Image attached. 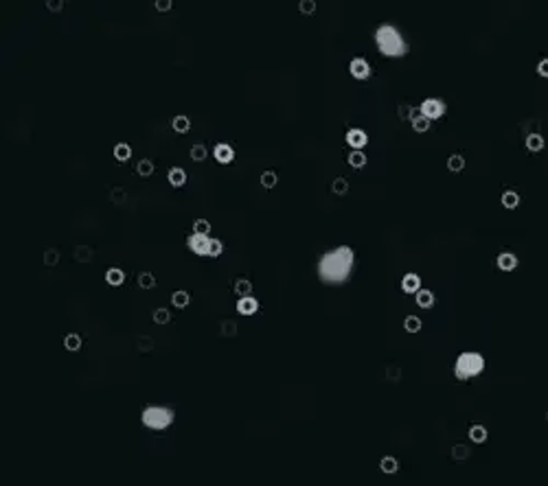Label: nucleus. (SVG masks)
Segmentation results:
<instances>
[{
	"mask_svg": "<svg viewBox=\"0 0 548 486\" xmlns=\"http://www.w3.org/2000/svg\"><path fill=\"white\" fill-rule=\"evenodd\" d=\"M355 265V252L349 245H338V248L325 252L318 261V276L327 285H340L349 281Z\"/></svg>",
	"mask_w": 548,
	"mask_h": 486,
	"instance_id": "nucleus-1",
	"label": "nucleus"
},
{
	"mask_svg": "<svg viewBox=\"0 0 548 486\" xmlns=\"http://www.w3.org/2000/svg\"><path fill=\"white\" fill-rule=\"evenodd\" d=\"M375 46L386 57H404L408 55V42L401 35V31L393 24H380L375 31Z\"/></svg>",
	"mask_w": 548,
	"mask_h": 486,
	"instance_id": "nucleus-2",
	"label": "nucleus"
},
{
	"mask_svg": "<svg viewBox=\"0 0 548 486\" xmlns=\"http://www.w3.org/2000/svg\"><path fill=\"white\" fill-rule=\"evenodd\" d=\"M485 370V357L476 350H465L460 352L454 362V377L458 381H470V379L478 377Z\"/></svg>",
	"mask_w": 548,
	"mask_h": 486,
	"instance_id": "nucleus-3",
	"label": "nucleus"
},
{
	"mask_svg": "<svg viewBox=\"0 0 548 486\" xmlns=\"http://www.w3.org/2000/svg\"><path fill=\"white\" fill-rule=\"evenodd\" d=\"M174 410L171 408H164V405H149V408L143 410L141 414V421L147 429H154V431H162L174 425Z\"/></svg>",
	"mask_w": 548,
	"mask_h": 486,
	"instance_id": "nucleus-4",
	"label": "nucleus"
},
{
	"mask_svg": "<svg viewBox=\"0 0 548 486\" xmlns=\"http://www.w3.org/2000/svg\"><path fill=\"white\" fill-rule=\"evenodd\" d=\"M187 245L193 254L206 256V258H217L224 252V243L220 239H213L210 235H195V232H191L187 237Z\"/></svg>",
	"mask_w": 548,
	"mask_h": 486,
	"instance_id": "nucleus-5",
	"label": "nucleus"
},
{
	"mask_svg": "<svg viewBox=\"0 0 548 486\" xmlns=\"http://www.w3.org/2000/svg\"><path fill=\"white\" fill-rule=\"evenodd\" d=\"M419 112H421V116H426L428 121H439V118H443L445 116V112H447V103L443 101V99H437V97H428L424 103L419 105Z\"/></svg>",
	"mask_w": 548,
	"mask_h": 486,
	"instance_id": "nucleus-6",
	"label": "nucleus"
},
{
	"mask_svg": "<svg viewBox=\"0 0 548 486\" xmlns=\"http://www.w3.org/2000/svg\"><path fill=\"white\" fill-rule=\"evenodd\" d=\"M349 72H351V77L358 79V81H366V79L373 75V68L364 57H353L351 62H349Z\"/></svg>",
	"mask_w": 548,
	"mask_h": 486,
	"instance_id": "nucleus-7",
	"label": "nucleus"
},
{
	"mask_svg": "<svg viewBox=\"0 0 548 486\" xmlns=\"http://www.w3.org/2000/svg\"><path fill=\"white\" fill-rule=\"evenodd\" d=\"M347 145L351 149H358V151H362L368 145V134L364 129H360V127H351L347 131Z\"/></svg>",
	"mask_w": 548,
	"mask_h": 486,
	"instance_id": "nucleus-8",
	"label": "nucleus"
},
{
	"mask_svg": "<svg viewBox=\"0 0 548 486\" xmlns=\"http://www.w3.org/2000/svg\"><path fill=\"white\" fill-rule=\"evenodd\" d=\"M213 158L220 164H230L235 160V149H233V145H228V143H217L215 147H213Z\"/></svg>",
	"mask_w": 548,
	"mask_h": 486,
	"instance_id": "nucleus-9",
	"label": "nucleus"
},
{
	"mask_svg": "<svg viewBox=\"0 0 548 486\" xmlns=\"http://www.w3.org/2000/svg\"><path fill=\"white\" fill-rule=\"evenodd\" d=\"M235 309H237V314L239 316H255L257 311H259V300H257L255 296L239 298L237 304H235Z\"/></svg>",
	"mask_w": 548,
	"mask_h": 486,
	"instance_id": "nucleus-10",
	"label": "nucleus"
},
{
	"mask_svg": "<svg viewBox=\"0 0 548 486\" xmlns=\"http://www.w3.org/2000/svg\"><path fill=\"white\" fill-rule=\"evenodd\" d=\"M419 289H421V276L417 272L404 274V278H401V291H404V294H417Z\"/></svg>",
	"mask_w": 548,
	"mask_h": 486,
	"instance_id": "nucleus-11",
	"label": "nucleus"
},
{
	"mask_svg": "<svg viewBox=\"0 0 548 486\" xmlns=\"http://www.w3.org/2000/svg\"><path fill=\"white\" fill-rule=\"evenodd\" d=\"M518 256L513 254V252H500V254L496 256V265H498V270L500 272H513L518 268Z\"/></svg>",
	"mask_w": 548,
	"mask_h": 486,
	"instance_id": "nucleus-12",
	"label": "nucleus"
},
{
	"mask_svg": "<svg viewBox=\"0 0 548 486\" xmlns=\"http://www.w3.org/2000/svg\"><path fill=\"white\" fill-rule=\"evenodd\" d=\"M167 180L174 189H182V186L187 184V171H184L182 166H171L167 171Z\"/></svg>",
	"mask_w": 548,
	"mask_h": 486,
	"instance_id": "nucleus-13",
	"label": "nucleus"
},
{
	"mask_svg": "<svg viewBox=\"0 0 548 486\" xmlns=\"http://www.w3.org/2000/svg\"><path fill=\"white\" fill-rule=\"evenodd\" d=\"M414 300H417V307H421V309H432L434 302H437V296H434L432 289H424V287H421L417 294H414Z\"/></svg>",
	"mask_w": 548,
	"mask_h": 486,
	"instance_id": "nucleus-14",
	"label": "nucleus"
},
{
	"mask_svg": "<svg viewBox=\"0 0 548 486\" xmlns=\"http://www.w3.org/2000/svg\"><path fill=\"white\" fill-rule=\"evenodd\" d=\"M520 202H522V197H520V193L518 191H504L502 195H500V204H502V208H507V210H516L518 206H520Z\"/></svg>",
	"mask_w": 548,
	"mask_h": 486,
	"instance_id": "nucleus-15",
	"label": "nucleus"
},
{
	"mask_svg": "<svg viewBox=\"0 0 548 486\" xmlns=\"http://www.w3.org/2000/svg\"><path fill=\"white\" fill-rule=\"evenodd\" d=\"M524 145H526V149L531 151V154H539V151H544V147H546V141H544V136L542 134H529L526 136V141H524Z\"/></svg>",
	"mask_w": 548,
	"mask_h": 486,
	"instance_id": "nucleus-16",
	"label": "nucleus"
},
{
	"mask_svg": "<svg viewBox=\"0 0 548 486\" xmlns=\"http://www.w3.org/2000/svg\"><path fill=\"white\" fill-rule=\"evenodd\" d=\"M105 283H108L110 287H121L125 283V272L121 268H110L105 272Z\"/></svg>",
	"mask_w": 548,
	"mask_h": 486,
	"instance_id": "nucleus-17",
	"label": "nucleus"
},
{
	"mask_svg": "<svg viewBox=\"0 0 548 486\" xmlns=\"http://www.w3.org/2000/svg\"><path fill=\"white\" fill-rule=\"evenodd\" d=\"M467 436H470L472 443L483 445V443H487V438H489V431H487L485 425H472L470 431H467Z\"/></svg>",
	"mask_w": 548,
	"mask_h": 486,
	"instance_id": "nucleus-18",
	"label": "nucleus"
},
{
	"mask_svg": "<svg viewBox=\"0 0 548 486\" xmlns=\"http://www.w3.org/2000/svg\"><path fill=\"white\" fill-rule=\"evenodd\" d=\"M380 471L386 475H395L399 471V460L395 456H384L380 460Z\"/></svg>",
	"mask_w": 548,
	"mask_h": 486,
	"instance_id": "nucleus-19",
	"label": "nucleus"
},
{
	"mask_svg": "<svg viewBox=\"0 0 548 486\" xmlns=\"http://www.w3.org/2000/svg\"><path fill=\"white\" fill-rule=\"evenodd\" d=\"M347 162H349V166H353V169H364L366 162H368V156L364 154V151L351 149V154L347 156Z\"/></svg>",
	"mask_w": 548,
	"mask_h": 486,
	"instance_id": "nucleus-20",
	"label": "nucleus"
},
{
	"mask_svg": "<svg viewBox=\"0 0 548 486\" xmlns=\"http://www.w3.org/2000/svg\"><path fill=\"white\" fill-rule=\"evenodd\" d=\"M189 302H191V294L187 289H178L171 294V304H174L176 309H187Z\"/></svg>",
	"mask_w": 548,
	"mask_h": 486,
	"instance_id": "nucleus-21",
	"label": "nucleus"
},
{
	"mask_svg": "<svg viewBox=\"0 0 548 486\" xmlns=\"http://www.w3.org/2000/svg\"><path fill=\"white\" fill-rule=\"evenodd\" d=\"M233 291H235V296H239V298L252 296V283H250L248 278H237L233 285Z\"/></svg>",
	"mask_w": 548,
	"mask_h": 486,
	"instance_id": "nucleus-22",
	"label": "nucleus"
},
{
	"mask_svg": "<svg viewBox=\"0 0 548 486\" xmlns=\"http://www.w3.org/2000/svg\"><path fill=\"white\" fill-rule=\"evenodd\" d=\"M171 127H174V131H178V134H187L191 129V118L187 114H178L171 118Z\"/></svg>",
	"mask_w": 548,
	"mask_h": 486,
	"instance_id": "nucleus-23",
	"label": "nucleus"
},
{
	"mask_svg": "<svg viewBox=\"0 0 548 486\" xmlns=\"http://www.w3.org/2000/svg\"><path fill=\"white\" fill-rule=\"evenodd\" d=\"M81 344H83V339L79 333H68V335L64 337V348L68 350V352H77V350H81Z\"/></svg>",
	"mask_w": 548,
	"mask_h": 486,
	"instance_id": "nucleus-24",
	"label": "nucleus"
},
{
	"mask_svg": "<svg viewBox=\"0 0 548 486\" xmlns=\"http://www.w3.org/2000/svg\"><path fill=\"white\" fill-rule=\"evenodd\" d=\"M447 171L450 173H460L465 169V156H460V154H452L450 158H447Z\"/></svg>",
	"mask_w": 548,
	"mask_h": 486,
	"instance_id": "nucleus-25",
	"label": "nucleus"
},
{
	"mask_svg": "<svg viewBox=\"0 0 548 486\" xmlns=\"http://www.w3.org/2000/svg\"><path fill=\"white\" fill-rule=\"evenodd\" d=\"M112 154H114V158H116L118 162H128L130 158H132V147H130L128 143H116Z\"/></svg>",
	"mask_w": 548,
	"mask_h": 486,
	"instance_id": "nucleus-26",
	"label": "nucleus"
},
{
	"mask_svg": "<svg viewBox=\"0 0 548 486\" xmlns=\"http://www.w3.org/2000/svg\"><path fill=\"white\" fill-rule=\"evenodd\" d=\"M421 329H424V322H421L419 316H406V320H404V331L406 333L414 335V333H419Z\"/></svg>",
	"mask_w": 548,
	"mask_h": 486,
	"instance_id": "nucleus-27",
	"label": "nucleus"
},
{
	"mask_svg": "<svg viewBox=\"0 0 548 486\" xmlns=\"http://www.w3.org/2000/svg\"><path fill=\"white\" fill-rule=\"evenodd\" d=\"M259 182H261V186L266 191H272L274 186L279 184V175H276V171H263L261 178H259Z\"/></svg>",
	"mask_w": 548,
	"mask_h": 486,
	"instance_id": "nucleus-28",
	"label": "nucleus"
},
{
	"mask_svg": "<svg viewBox=\"0 0 548 486\" xmlns=\"http://www.w3.org/2000/svg\"><path fill=\"white\" fill-rule=\"evenodd\" d=\"M154 162L149 160V158H143V160H138V164H136V173L141 178H149V175H154Z\"/></svg>",
	"mask_w": 548,
	"mask_h": 486,
	"instance_id": "nucleus-29",
	"label": "nucleus"
},
{
	"mask_svg": "<svg viewBox=\"0 0 548 486\" xmlns=\"http://www.w3.org/2000/svg\"><path fill=\"white\" fill-rule=\"evenodd\" d=\"M191 160H195V162H204L208 158V149H206V145H202V143H197L191 147Z\"/></svg>",
	"mask_w": 548,
	"mask_h": 486,
	"instance_id": "nucleus-30",
	"label": "nucleus"
},
{
	"mask_svg": "<svg viewBox=\"0 0 548 486\" xmlns=\"http://www.w3.org/2000/svg\"><path fill=\"white\" fill-rule=\"evenodd\" d=\"M331 193H333V195H338V197L347 195V193H349V180L347 178H335L333 182H331Z\"/></svg>",
	"mask_w": 548,
	"mask_h": 486,
	"instance_id": "nucleus-31",
	"label": "nucleus"
},
{
	"mask_svg": "<svg viewBox=\"0 0 548 486\" xmlns=\"http://www.w3.org/2000/svg\"><path fill=\"white\" fill-rule=\"evenodd\" d=\"M138 287L154 289L156 287V276L151 274V272H141V274H138Z\"/></svg>",
	"mask_w": 548,
	"mask_h": 486,
	"instance_id": "nucleus-32",
	"label": "nucleus"
},
{
	"mask_svg": "<svg viewBox=\"0 0 548 486\" xmlns=\"http://www.w3.org/2000/svg\"><path fill=\"white\" fill-rule=\"evenodd\" d=\"M410 125H412V129L417 131V134H426V131L430 129V125H432V123L428 121L426 116H421V114H419L417 118H412V121H410Z\"/></svg>",
	"mask_w": 548,
	"mask_h": 486,
	"instance_id": "nucleus-33",
	"label": "nucleus"
},
{
	"mask_svg": "<svg viewBox=\"0 0 548 486\" xmlns=\"http://www.w3.org/2000/svg\"><path fill=\"white\" fill-rule=\"evenodd\" d=\"M193 232L195 235H210V222L208 219H204V217L195 219L193 222Z\"/></svg>",
	"mask_w": 548,
	"mask_h": 486,
	"instance_id": "nucleus-34",
	"label": "nucleus"
},
{
	"mask_svg": "<svg viewBox=\"0 0 548 486\" xmlns=\"http://www.w3.org/2000/svg\"><path fill=\"white\" fill-rule=\"evenodd\" d=\"M452 458L454 460H467V458H470V447H465V445H454Z\"/></svg>",
	"mask_w": 548,
	"mask_h": 486,
	"instance_id": "nucleus-35",
	"label": "nucleus"
},
{
	"mask_svg": "<svg viewBox=\"0 0 548 486\" xmlns=\"http://www.w3.org/2000/svg\"><path fill=\"white\" fill-rule=\"evenodd\" d=\"M151 318H154V322H156V324H169V322H171L169 309H162V307H160V309H156Z\"/></svg>",
	"mask_w": 548,
	"mask_h": 486,
	"instance_id": "nucleus-36",
	"label": "nucleus"
},
{
	"mask_svg": "<svg viewBox=\"0 0 548 486\" xmlns=\"http://www.w3.org/2000/svg\"><path fill=\"white\" fill-rule=\"evenodd\" d=\"M299 11L303 13V16H314L316 13V0H301Z\"/></svg>",
	"mask_w": 548,
	"mask_h": 486,
	"instance_id": "nucleus-37",
	"label": "nucleus"
},
{
	"mask_svg": "<svg viewBox=\"0 0 548 486\" xmlns=\"http://www.w3.org/2000/svg\"><path fill=\"white\" fill-rule=\"evenodd\" d=\"M412 105H408V103H399V108H397V114L401 121H412Z\"/></svg>",
	"mask_w": 548,
	"mask_h": 486,
	"instance_id": "nucleus-38",
	"label": "nucleus"
},
{
	"mask_svg": "<svg viewBox=\"0 0 548 486\" xmlns=\"http://www.w3.org/2000/svg\"><path fill=\"white\" fill-rule=\"evenodd\" d=\"M75 256H77V261L88 263L90 258H92V250H90V248H86V245H79V248L75 250Z\"/></svg>",
	"mask_w": 548,
	"mask_h": 486,
	"instance_id": "nucleus-39",
	"label": "nucleus"
},
{
	"mask_svg": "<svg viewBox=\"0 0 548 486\" xmlns=\"http://www.w3.org/2000/svg\"><path fill=\"white\" fill-rule=\"evenodd\" d=\"M44 263L46 265H57L59 263V252L57 250H46L44 252Z\"/></svg>",
	"mask_w": 548,
	"mask_h": 486,
	"instance_id": "nucleus-40",
	"label": "nucleus"
},
{
	"mask_svg": "<svg viewBox=\"0 0 548 486\" xmlns=\"http://www.w3.org/2000/svg\"><path fill=\"white\" fill-rule=\"evenodd\" d=\"M154 7H156L158 11H162V13H164V11H169L171 7H174V3H171V0H156Z\"/></svg>",
	"mask_w": 548,
	"mask_h": 486,
	"instance_id": "nucleus-41",
	"label": "nucleus"
},
{
	"mask_svg": "<svg viewBox=\"0 0 548 486\" xmlns=\"http://www.w3.org/2000/svg\"><path fill=\"white\" fill-rule=\"evenodd\" d=\"M46 7H49V9H51V11H55V13H59V11H62V9H64V3H62V0H49V3H46Z\"/></svg>",
	"mask_w": 548,
	"mask_h": 486,
	"instance_id": "nucleus-42",
	"label": "nucleus"
},
{
	"mask_svg": "<svg viewBox=\"0 0 548 486\" xmlns=\"http://www.w3.org/2000/svg\"><path fill=\"white\" fill-rule=\"evenodd\" d=\"M537 75H539V77H548V59H546V57L537 64Z\"/></svg>",
	"mask_w": 548,
	"mask_h": 486,
	"instance_id": "nucleus-43",
	"label": "nucleus"
},
{
	"mask_svg": "<svg viewBox=\"0 0 548 486\" xmlns=\"http://www.w3.org/2000/svg\"><path fill=\"white\" fill-rule=\"evenodd\" d=\"M112 199H114L116 204L125 202V193H123V189H114V193H112Z\"/></svg>",
	"mask_w": 548,
	"mask_h": 486,
	"instance_id": "nucleus-44",
	"label": "nucleus"
},
{
	"mask_svg": "<svg viewBox=\"0 0 548 486\" xmlns=\"http://www.w3.org/2000/svg\"><path fill=\"white\" fill-rule=\"evenodd\" d=\"M224 335H235V324L233 322H224Z\"/></svg>",
	"mask_w": 548,
	"mask_h": 486,
	"instance_id": "nucleus-45",
	"label": "nucleus"
}]
</instances>
